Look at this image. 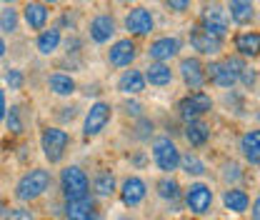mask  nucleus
Listing matches in <instances>:
<instances>
[{
    "mask_svg": "<svg viewBox=\"0 0 260 220\" xmlns=\"http://www.w3.org/2000/svg\"><path fill=\"white\" fill-rule=\"evenodd\" d=\"M50 185H53L50 170H45V168H32V170L20 175V180L15 183V193H13V195H15V200H20V203H32V200H38L40 195H45Z\"/></svg>",
    "mask_w": 260,
    "mask_h": 220,
    "instance_id": "f257e3e1",
    "label": "nucleus"
},
{
    "mask_svg": "<svg viewBox=\"0 0 260 220\" xmlns=\"http://www.w3.org/2000/svg\"><path fill=\"white\" fill-rule=\"evenodd\" d=\"M60 190L65 200H78L90 195V180L80 165H65L60 170Z\"/></svg>",
    "mask_w": 260,
    "mask_h": 220,
    "instance_id": "f03ea898",
    "label": "nucleus"
},
{
    "mask_svg": "<svg viewBox=\"0 0 260 220\" xmlns=\"http://www.w3.org/2000/svg\"><path fill=\"white\" fill-rule=\"evenodd\" d=\"M68 145H70V135L63 128H45L40 135V148L48 163H60L68 153Z\"/></svg>",
    "mask_w": 260,
    "mask_h": 220,
    "instance_id": "7ed1b4c3",
    "label": "nucleus"
},
{
    "mask_svg": "<svg viewBox=\"0 0 260 220\" xmlns=\"http://www.w3.org/2000/svg\"><path fill=\"white\" fill-rule=\"evenodd\" d=\"M153 160L165 175H170L173 170L180 168V150L168 135H160L153 140Z\"/></svg>",
    "mask_w": 260,
    "mask_h": 220,
    "instance_id": "20e7f679",
    "label": "nucleus"
},
{
    "mask_svg": "<svg viewBox=\"0 0 260 220\" xmlns=\"http://www.w3.org/2000/svg\"><path fill=\"white\" fill-rule=\"evenodd\" d=\"M213 110V98L208 93H203V90H195V93L185 95L180 103H178V113H180V118L185 120V123H190V120H200L205 113H210Z\"/></svg>",
    "mask_w": 260,
    "mask_h": 220,
    "instance_id": "39448f33",
    "label": "nucleus"
},
{
    "mask_svg": "<svg viewBox=\"0 0 260 220\" xmlns=\"http://www.w3.org/2000/svg\"><path fill=\"white\" fill-rule=\"evenodd\" d=\"M198 25L205 28L210 35H215V38L223 40L228 35V28H230V18H228L223 5L213 3V5H205V8H203V15H200V23H198Z\"/></svg>",
    "mask_w": 260,
    "mask_h": 220,
    "instance_id": "423d86ee",
    "label": "nucleus"
},
{
    "mask_svg": "<svg viewBox=\"0 0 260 220\" xmlns=\"http://www.w3.org/2000/svg\"><path fill=\"white\" fill-rule=\"evenodd\" d=\"M110 118H113V108H110V103H105V100H98L90 105V110L85 113V120H83V135L85 138H95L100 135L105 125L110 123Z\"/></svg>",
    "mask_w": 260,
    "mask_h": 220,
    "instance_id": "0eeeda50",
    "label": "nucleus"
},
{
    "mask_svg": "<svg viewBox=\"0 0 260 220\" xmlns=\"http://www.w3.org/2000/svg\"><path fill=\"white\" fill-rule=\"evenodd\" d=\"M213 190L205 183H190V188L185 190V208L193 213V215H208L210 208H213Z\"/></svg>",
    "mask_w": 260,
    "mask_h": 220,
    "instance_id": "6e6552de",
    "label": "nucleus"
},
{
    "mask_svg": "<svg viewBox=\"0 0 260 220\" xmlns=\"http://www.w3.org/2000/svg\"><path fill=\"white\" fill-rule=\"evenodd\" d=\"M123 23H125V30H128L133 38H145V35H150V33L155 30V18H153V13H150L148 8H143V5L130 8Z\"/></svg>",
    "mask_w": 260,
    "mask_h": 220,
    "instance_id": "1a4fd4ad",
    "label": "nucleus"
},
{
    "mask_svg": "<svg viewBox=\"0 0 260 220\" xmlns=\"http://www.w3.org/2000/svg\"><path fill=\"white\" fill-rule=\"evenodd\" d=\"M65 220H103L95 198L85 195L78 200H65Z\"/></svg>",
    "mask_w": 260,
    "mask_h": 220,
    "instance_id": "9d476101",
    "label": "nucleus"
},
{
    "mask_svg": "<svg viewBox=\"0 0 260 220\" xmlns=\"http://www.w3.org/2000/svg\"><path fill=\"white\" fill-rule=\"evenodd\" d=\"M138 58V45L133 38H120L110 45L108 50V63L113 68H130L133 60Z\"/></svg>",
    "mask_w": 260,
    "mask_h": 220,
    "instance_id": "9b49d317",
    "label": "nucleus"
},
{
    "mask_svg": "<svg viewBox=\"0 0 260 220\" xmlns=\"http://www.w3.org/2000/svg\"><path fill=\"white\" fill-rule=\"evenodd\" d=\"M178 70H180V78H183V83H185V88H190V90H203V85L208 83L205 80V65L200 58H183L180 65H178Z\"/></svg>",
    "mask_w": 260,
    "mask_h": 220,
    "instance_id": "f8f14e48",
    "label": "nucleus"
},
{
    "mask_svg": "<svg viewBox=\"0 0 260 220\" xmlns=\"http://www.w3.org/2000/svg\"><path fill=\"white\" fill-rule=\"evenodd\" d=\"M180 53V40L173 38V35H162V38H155L148 48V58L153 63H168L170 58H175Z\"/></svg>",
    "mask_w": 260,
    "mask_h": 220,
    "instance_id": "ddd939ff",
    "label": "nucleus"
},
{
    "mask_svg": "<svg viewBox=\"0 0 260 220\" xmlns=\"http://www.w3.org/2000/svg\"><path fill=\"white\" fill-rule=\"evenodd\" d=\"M190 45H193V50H198L200 55H218V53L223 50V40L215 38V35H210V33L205 30V28H200V25H193V28H190Z\"/></svg>",
    "mask_w": 260,
    "mask_h": 220,
    "instance_id": "4468645a",
    "label": "nucleus"
},
{
    "mask_svg": "<svg viewBox=\"0 0 260 220\" xmlns=\"http://www.w3.org/2000/svg\"><path fill=\"white\" fill-rule=\"evenodd\" d=\"M145 195H148V185H145L143 178L130 175V178L123 180V185H120V200H123L125 208H138L145 200Z\"/></svg>",
    "mask_w": 260,
    "mask_h": 220,
    "instance_id": "2eb2a0df",
    "label": "nucleus"
},
{
    "mask_svg": "<svg viewBox=\"0 0 260 220\" xmlns=\"http://www.w3.org/2000/svg\"><path fill=\"white\" fill-rule=\"evenodd\" d=\"M88 35H90V40L98 43V45L110 43V38L115 35V18H113L110 13L95 15V18L90 20V25H88Z\"/></svg>",
    "mask_w": 260,
    "mask_h": 220,
    "instance_id": "dca6fc26",
    "label": "nucleus"
},
{
    "mask_svg": "<svg viewBox=\"0 0 260 220\" xmlns=\"http://www.w3.org/2000/svg\"><path fill=\"white\" fill-rule=\"evenodd\" d=\"M205 80H210L213 85H218L223 90H230L238 83V78L233 75V70L228 68L225 60H215V63L205 65Z\"/></svg>",
    "mask_w": 260,
    "mask_h": 220,
    "instance_id": "f3484780",
    "label": "nucleus"
},
{
    "mask_svg": "<svg viewBox=\"0 0 260 220\" xmlns=\"http://www.w3.org/2000/svg\"><path fill=\"white\" fill-rule=\"evenodd\" d=\"M228 18L238 25H250L255 20V0H228Z\"/></svg>",
    "mask_w": 260,
    "mask_h": 220,
    "instance_id": "a211bd4d",
    "label": "nucleus"
},
{
    "mask_svg": "<svg viewBox=\"0 0 260 220\" xmlns=\"http://www.w3.org/2000/svg\"><path fill=\"white\" fill-rule=\"evenodd\" d=\"M48 18H50V10L48 5L38 3V0H28L25 8H23V20L30 30H45L48 25Z\"/></svg>",
    "mask_w": 260,
    "mask_h": 220,
    "instance_id": "6ab92c4d",
    "label": "nucleus"
},
{
    "mask_svg": "<svg viewBox=\"0 0 260 220\" xmlns=\"http://www.w3.org/2000/svg\"><path fill=\"white\" fill-rule=\"evenodd\" d=\"M143 78H145V83H150L153 88H165V85L173 83V70H170L168 63H150L145 68Z\"/></svg>",
    "mask_w": 260,
    "mask_h": 220,
    "instance_id": "aec40b11",
    "label": "nucleus"
},
{
    "mask_svg": "<svg viewBox=\"0 0 260 220\" xmlns=\"http://www.w3.org/2000/svg\"><path fill=\"white\" fill-rule=\"evenodd\" d=\"M145 78H143V73L140 70H125L120 78H118V90L123 95H140L143 90H145Z\"/></svg>",
    "mask_w": 260,
    "mask_h": 220,
    "instance_id": "412c9836",
    "label": "nucleus"
},
{
    "mask_svg": "<svg viewBox=\"0 0 260 220\" xmlns=\"http://www.w3.org/2000/svg\"><path fill=\"white\" fill-rule=\"evenodd\" d=\"M63 43V33L60 28H45V30L38 33V40H35V48L40 50V55H53Z\"/></svg>",
    "mask_w": 260,
    "mask_h": 220,
    "instance_id": "4be33fe9",
    "label": "nucleus"
},
{
    "mask_svg": "<svg viewBox=\"0 0 260 220\" xmlns=\"http://www.w3.org/2000/svg\"><path fill=\"white\" fill-rule=\"evenodd\" d=\"M240 153H243V158H245L253 168L260 165V133L258 130H248V133L240 138Z\"/></svg>",
    "mask_w": 260,
    "mask_h": 220,
    "instance_id": "5701e85b",
    "label": "nucleus"
},
{
    "mask_svg": "<svg viewBox=\"0 0 260 220\" xmlns=\"http://www.w3.org/2000/svg\"><path fill=\"white\" fill-rule=\"evenodd\" d=\"M235 50L240 58H255L260 50V35L255 30H245L235 35Z\"/></svg>",
    "mask_w": 260,
    "mask_h": 220,
    "instance_id": "b1692460",
    "label": "nucleus"
},
{
    "mask_svg": "<svg viewBox=\"0 0 260 220\" xmlns=\"http://www.w3.org/2000/svg\"><path fill=\"white\" fill-rule=\"evenodd\" d=\"M223 205H225V210H230V213H245L248 210V205H250V195L245 193L243 188H228L225 193H223Z\"/></svg>",
    "mask_w": 260,
    "mask_h": 220,
    "instance_id": "393cba45",
    "label": "nucleus"
},
{
    "mask_svg": "<svg viewBox=\"0 0 260 220\" xmlns=\"http://www.w3.org/2000/svg\"><path fill=\"white\" fill-rule=\"evenodd\" d=\"M185 140L193 148L208 145V140H210V125L205 120H190V123H185Z\"/></svg>",
    "mask_w": 260,
    "mask_h": 220,
    "instance_id": "a878e982",
    "label": "nucleus"
},
{
    "mask_svg": "<svg viewBox=\"0 0 260 220\" xmlns=\"http://www.w3.org/2000/svg\"><path fill=\"white\" fill-rule=\"evenodd\" d=\"M48 88H50V93L60 95V98H70V95L75 93V80L70 78V75H65V73H53L50 78H48Z\"/></svg>",
    "mask_w": 260,
    "mask_h": 220,
    "instance_id": "bb28decb",
    "label": "nucleus"
},
{
    "mask_svg": "<svg viewBox=\"0 0 260 220\" xmlns=\"http://www.w3.org/2000/svg\"><path fill=\"white\" fill-rule=\"evenodd\" d=\"M115 190H118L115 175L110 170H98V175L93 178V193H95L98 198H110Z\"/></svg>",
    "mask_w": 260,
    "mask_h": 220,
    "instance_id": "cd10ccee",
    "label": "nucleus"
},
{
    "mask_svg": "<svg viewBox=\"0 0 260 220\" xmlns=\"http://www.w3.org/2000/svg\"><path fill=\"white\" fill-rule=\"evenodd\" d=\"M155 188H158V195H160L162 200H168V203H175V200L180 198V183H178L173 175L160 178V180L155 183Z\"/></svg>",
    "mask_w": 260,
    "mask_h": 220,
    "instance_id": "c85d7f7f",
    "label": "nucleus"
},
{
    "mask_svg": "<svg viewBox=\"0 0 260 220\" xmlns=\"http://www.w3.org/2000/svg\"><path fill=\"white\" fill-rule=\"evenodd\" d=\"M18 23H20V15L13 5H5L0 10V30L3 33H15L18 30Z\"/></svg>",
    "mask_w": 260,
    "mask_h": 220,
    "instance_id": "c756f323",
    "label": "nucleus"
},
{
    "mask_svg": "<svg viewBox=\"0 0 260 220\" xmlns=\"http://www.w3.org/2000/svg\"><path fill=\"white\" fill-rule=\"evenodd\" d=\"M5 123H8V130L13 135H20L23 133V110H20V105H10L5 110Z\"/></svg>",
    "mask_w": 260,
    "mask_h": 220,
    "instance_id": "7c9ffc66",
    "label": "nucleus"
},
{
    "mask_svg": "<svg viewBox=\"0 0 260 220\" xmlns=\"http://www.w3.org/2000/svg\"><path fill=\"white\" fill-rule=\"evenodd\" d=\"M180 168H183L188 175H203V173H205V163L195 155V153L180 155Z\"/></svg>",
    "mask_w": 260,
    "mask_h": 220,
    "instance_id": "2f4dec72",
    "label": "nucleus"
},
{
    "mask_svg": "<svg viewBox=\"0 0 260 220\" xmlns=\"http://www.w3.org/2000/svg\"><path fill=\"white\" fill-rule=\"evenodd\" d=\"M3 220H35L32 210H28L25 205H15V208H8Z\"/></svg>",
    "mask_w": 260,
    "mask_h": 220,
    "instance_id": "473e14b6",
    "label": "nucleus"
},
{
    "mask_svg": "<svg viewBox=\"0 0 260 220\" xmlns=\"http://www.w3.org/2000/svg\"><path fill=\"white\" fill-rule=\"evenodd\" d=\"M238 83H243L248 90H253V88L258 85V73H255V68L245 65V68L240 70V75H238Z\"/></svg>",
    "mask_w": 260,
    "mask_h": 220,
    "instance_id": "72a5a7b5",
    "label": "nucleus"
},
{
    "mask_svg": "<svg viewBox=\"0 0 260 220\" xmlns=\"http://www.w3.org/2000/svg\"><path fill=\"white\" fill-rule=\"evenodd\" d=\"M240 178H243V170H240V165H238V163H233V160H230V163L223 165V180H225V183H238Z\"/></svg>",
    "mask_w": 260,
    "mask_h": 220,
    "instance_id": "f704fd0d",
    "label": "nucleus"
},
{
    "mask_svg": "<svg viewBox=\"0 0 260 220\" xmlns=\"http://www.w3.org/2000/svg\"><path fill=\"white\" fill-rule=\"evenodd\" d=\"M5 83H8L10 90H20L23 83H25V78H23V73H20L18 68H10V70L5 73Z\"/></svg>",
    "mask_w": 260,
    "mask_h": 220,
    "instance_id": "c9c22d12",
    "label": "nucleus"
},
{
    "mask_svg": "<svg viewBox=\"0 0 260 220\" xmlns=\"http://www.w3.org/2000/svg\"><path fill=\"white\" fill-rule=\"evenodd\" d=\"M135 130H138L135 135H138L140 140H148V138L153 135V120H148V118H140V120H138V128H135Z\"/></svg>",
    "mask_w": 260,
    "mask_h": 220,
    "instance_id": "e433bc0d",
    "label": "nucleus"
},
{
    "mask_svg": "<svg viewBox=\"0 0 260 220\" xmlns=\"http://www.w3.org/2000/svg\"><path fill=\"white\" fill-rule=\"evenodd\" d=\"M165 8L173 13H188L190 10V0H165Z\"/></svg>",
    "mask_w": 260,
    "mask_h": 220,
    "instance_id": "4c0bfd02",
    "label": "nucleus"
},
{
    "mask_svg": "<svg viewBox=\"0 0 260 220\" xmlns=\"http://www.w3.org/2000/svg\"><path fill=\"white\" fill-rule=\"evenodd\" d=\"M123 110H125L128 115H133V118H140V115H143V105L135 103V100H128V103L123 105Z\"/></svg>",
    "mask_w": 260,
    "mask_h": 220,
    "instance_id": "58836bf2",
    "label": "nucleus"
},
{
    "mask_svg": "<svg viewBox=\"0 0 260 220\" xmlns=\"http://www.w3.org/2000/svg\"><path fill=\"white\" fill-rule=\"evenodd\" d=\"M5 110H8V100H5V90L0 88V123L5 120Z\"/></svg>",
    "mask_w": 260,
    "mask_h": 220,
    "instance_id": "ea45409f",
    "label": "nucleus"
},
{
    "mask_svg": "<svg viewBox=\"0 0 260 220\" xmlns=\"http://www.w3.org/2000/svg\"><path fill=\"white\" fill-rule=\"evenodd\" d=\"M258 208H260V203H258V198H255V200H253V220H260Z\"/></svg>",
    "mask_w": 260,
    "mask_h": 220,
    "instance_id": "a19ab883",
    "label": "nucleus"
},
{
    "mask_svg": "<svg viewBox=\"0 0 260 220\" xmlns=\"http://www.w3.org/2000/svg\"><path fill=\"white\" fill-rule=\"evenodd\" d=\"M5 50H8V45H5V40H3V38H0V60H3V58H5Z\"/></svg>",
    "mask_w": 260,
    "mask_h": 220,
    "instance_id": "79ce46f5",
    "label": "nucleus"
},
{
    "mask_svg": "<svg viewBox=\"0 0 260 220\" xmlns=\"http://www.w3.org/2000/svg\"><path fill=\"white\" fill-rule=\"evenodd\" d=\"M5 210H8V205H5V200L0 198V220H3V215H5Z\"/></svg>",
    "mask_w": 260,
    "mask_h": 220,
    "instance_id": "37998d69",
    "label": "nucleus"
},
{
    "mask_svg": "<svg viewBox=\"0 0 260 220\" xmlns=\"http://www.w3.org/2000/svg\"><path fill=\"white\" fill-rule=\"evenodd\" d=\"M38 3H43V5H55L58 0H38Z\"/></svg>",
    "mask_w": 260,
    "mask_h": 220,
    "instance_id": "c03bdc74",
    "label": "nucleus"
},
{
    "mask_svg": "<svg viewBox=\"0 0 260 220\" xmlns=\"http://www.w3.org/2000/svg\"><path fill=\"white\" fill-rule=\"evenodd\" d=\"M3 3H5V5H13V3H15V0H3Z\"/></svg>",
    "mask_w": 260,
    "mask_h": 220,
    "instance_id": "a18cd8bd",
    "label": "nucleus"
},
{
    "mask_svg": "<svg viewBox=\"0 0 260 220\" xmlns=\"http://www.w3.org/2000/svg\"><path fill=\"white\" fill-rule=\"evenodd\" d=\"M120 3H130V0H120Z\"/></svg>",
    "mask_w": 260,
    "mask_h": 220,
    "instance_id": "49530a36",
    "label": "nucleus"
},
{
    "mask_svg": "<svg viewBox=\"0 0 260 220\" xmlns=\"http://www.w3.org/2000/svg\"><path fill=\"white\" fill-rule=\"evenodd\" d=\"M85 3H93V0H85Z\"/></svg>",
    "mask_w": 260,
    "mask_h": 220,
    "instance_id": "de8ad7c7",
    "label": "nucleus"
}]
</instances>
